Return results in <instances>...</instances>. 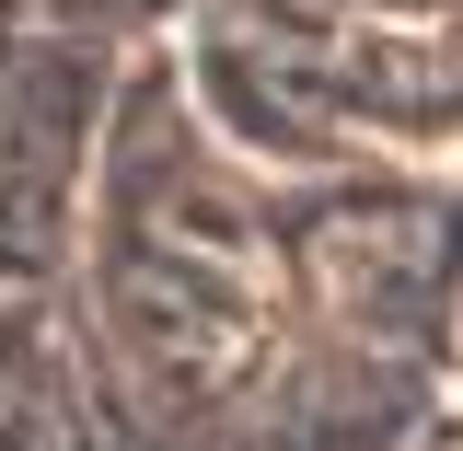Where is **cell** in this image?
<instances>
[{
  "label": "cell",
  "instance_id": "obj_1",
  "mask_svg": "<svg viewBox=\"0 0 463 451\" xmlns=\"http://www.w3.org/2000/svg\"><path fill=\"white\" fill-rule=\"evenodd\" d=\"M347 12H405V23H463V0H347Z\"/></svg>",
  "mask_w": 463,
  "mask_h": 451
}]
</instances>
